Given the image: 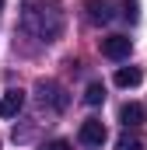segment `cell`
Wrapping results in <instances>:
<instances>
[{"mask_svg": "<svg viewBox=\"0 0 147 150\" xmlns=\"http://www.w3.org/2000/svg\"><path fill=\"white\" fill-rule=\"evenodd\" d=\"M116 150H147V143H144V136H137V133H123L119 140H116Z\"/></svg>", "mask_w": 147, "mask_h": 150, "instance_id": "obj_9", "label": "cell"}, {"mask_svg": "<svg viewBox=\"0 0 147 150\" xmlns=\"http://www.w3.org/2000/svg\"><path fill=\"white\" fill-rule=\"evenodd\" d=\"M144 115H147V108L140 101H126V105L119 108V122H123L126 129H137V126L144 122Z\"/></svg>", "mask_w": 147, "mask_h": 150, "instance_id": "obj_6", "label": "cell"}, {"mask_svg": "<svg viewBox=\"0 0 147 150\" xmlns=\"http://www.w3.org/2000/svg\"><path fill=\"white\" fill-rule=\"evenodd\" d=\"M42 150H70V143H67V140H49Z\"/></svg>", "mask_w": 147, "mask_h": 150, "instance_id": "obj_12", "label": "cell"}, {"mask_svg": "<svg viewBox=\"0 0 147 150\" xmlns=\"http://www.w3.org/2000/svg\"><path fill=\"white\" fill-rule=\"evenodd\" d=\"M123 18L126 21H137L140 18V0H123Z\"/></svg>", "mask_w": 147, "mask_h": 150, "instance_id": "obj_11", "label": "cell"}, {"mask_svg": "<svg viewBox=\"0 0 147 150\" xmlns=\"http://www.w3.org/2000/svg\"><path fill=\"white\" fill-rule=\"evenodd\" d=\"M21 28L39 42H56L63 35V11L56 0H28L21 7Z\"/></svg>", "mask_w": 147, "mask_h": 150, "instance_id": "obj_1", "label": "cell"}, {"mask_svg": "<svg viewBox=\"0 0 147 150\" xmlns=\"http://www.w3.org/2000/svg\"><path fill=\"white\" fill-rule=\"evenodd\" d=\"M35 94H39V105H42L46 112H67V105H70L67 87H63V84H56V80H39Z\"/></svg>", "mask_w": 147, "mask_h": 150, "instance_id": "obj_2", "label": "cell"}, {"mask_svg": "<svg viewBox=\"0 0 147 150\" xmlns=\"http://www.w3.org/2000/svg\"><path fill=\"white\" fill-rule=\"evenodd\" d=\"M130 52H133V38H126V35L102 38V56H109V59H126Z\"/></svg>", "mask_w": 147, "mask_h": 150, "instance_id": "obj_3", "label": "cell"}, {"mask_svg": "<svg viewBox=\"0 0 147 150\" xmlns=\"http://www.w3.org/2000/svg\"><path fill=\"white\" fill-rule=\"evenodd\" d=\"M81 143L102 147V143H105V122H102V119H84V122H81Z\"/></svg>", "mask_w": 147, "mask_h": 150, "instance_id": "obj_4", "label": "cell"}, {"mask_svg": "<svg viewBox=\"0 0 147 150\" xmlns=\"http://www.w3.org/2000/svg\"><path fill=\"white\" fill-rule=\"evenodd\" d=\"M88 18H91L95 25L112 21V0H88Z\"/></svg>", "mask_w": 147, "mask_h": 150, "instance_id": "obj_7", "label": "cell"}, {"mask_svg": "<svg viewBox=\"0 0 147 150\" xmlns=\"http://www.w3.org/2000/svg\"><path fill=\"white\" fill-rule=\"evenodd\" d=\"M21 108H25V91L11 87V91H4V94H0V119H14Z\"/></svg>", "mask_w": 147, "mask_h": 150, "instance_id": "obj_5", "label": "cell"}, {"mask_svg": "<svg viewBox=\"0 0 147 150\" xmlns=\"http://www.w3.org/2000/svg\"><path fill=\"white\" fill-rule=\"evenodd\" d=\"M144 80V74L137 70V67H123V70H116V87H137Z\"/></svg>", "mask_w": 147, "mask_h": 150, "instance_id": "obj_8", "label": "cell"}, {"mask_svg": "<svg viewBox=\"0 0 147 150\" xmlns=\"http://www.w3.org/2000/svg\"><path fill=\"white\" fill-rule=\"evenodd\" d=\"M84 101H88V105H102V101H105V87H102V84H88Z\"/></svg>", "mask_w": 147, "mask_h": 150, "instance_id": "obj_10", "label": "cell"}, {"mask_svg": "<svg viewBox=\"0 0 147 150\" xmlns=\"http://www.w3.org/2000/svg\"><path fill=\"white\" fill-rule=\"evenodd\" d=\"M0 11H4V0H0Z\"/></svg>", "mask_w": 147, "mask_h": 150, "instance_id": "obj_13", "label": "cell"}]
</instances>
